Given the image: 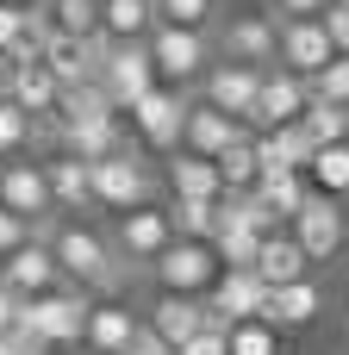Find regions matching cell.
<instances>
[{
	"mask_svg": "<svg viewBox=\"0 0 349 355\" xmlns=\"http://www.w3.org/2000/svg\"><path fill=\"white\" fill-rule=\"evenodd\" d=\"M44 250L56 256V275L75 281L81 293H87V287H94V293H119V287H125V262H119L112 243H106L94 225H81V218L56 225V231L44 237Z\"/></svg>",
	"mask_w": 349,
	"mask_h": 355,
	"instance_id": "1",
	"label": "cell"
},
{
	"mask_svg": "<svg viewBox=\"0 0 349 355\" xmlns=\"http://www.w3.org/2000/svg\"><path fill=\"white\" fill-rule=\"evenodd\" d=\"M150 50V69H156V87H187L212 69V37L206 31H181V25H156L144 37Z\"/></svg>",
	"mask_w": 349,
	"mask_h": 355,
	"instance_id": "2",
	"label": "cell"
},
{
	"mask_svg": "<svg viewBox=\"0 0 349 355\" xmlns=\"http://www.w3.org/2000/svg\"><path fill=\"white\" fill-rule=\"evenodd\" d=\"M87 293L81 287H56V293H37V300H19V324L44 343V349H69L81 343V324H87Z\"/></svg>",
	"mask_w": 349,
	"mask_h": 355,
	"instance_id": "3",
	"label": "cell"
},
{
	"mask_svg": "<svg viewBox=\"0 0 349 355\" xmlns=\"http://www.w3.org/2000/svg\"><path fill=\"white\" fill-rule=\"evenodd\" d=\"M150 168L137 150H112L100 162H87V193L94 206H112V212H131V206H150Z\"/></svg>",
	"mask_w": 349,
	"mask_h": 355,
	"instance_id": "4",
	"label": "cell"
},
{
	"mask_svg": "<svg viewBox=\"0 0 349 355\" xmlns=\"http://www.w3.org/2000/svg\"><path fill=\"white\" fill-rule=\"evenodd\" d=\"M187 94L181 87H150L144 100H131L125 112H131V131H137V144L144 150H162V156H175L181 150V119H187Z\"/></svg>",
	"mask_w": 349,
	"mask_h": 355,
	"instance_id": "5",
	"label": "cell"
},
{
	"mask_svg": "<svg viewBox=\"0 0 349 355\" xmlns=\"http://www.w3.org/2000/svg\"><path fill=\"white\" fill-rule=\"evenodd\" d=\"M343 231H349L343 200H325V193H306V206L287 218V237L300 243L306 262H331V256L343 250Z\"/></svg>",
	"mask_w": 349,
	"mask_h": 355,
	"instance_id": "6",
	"label": "cell"
},
{
	"mask_svg": "<svg viewBox=\"0 0 349 355\" xmlns=\"http://www.w3.org/2000/svg\"><path fill=\"white\" fill-rule=\"evenodd\" d=\"M150 275H156V287L162 293H181V300H206V287L219 281V256H212V243H169L156 262H150Z\"/></svg>",
	"mask_w": 349,
	"mask_h": 355,
	"instance_id": "7",
	"label": "cell"
},
{
	"mask_svg": "<svg viewBox=\"0 0 349 355\" xmlns=\"http://www.w3.org/2000/svg\"><path fill=\"white\" fill-rule=\"evenodd\" d=\"M306 100H312V87H306L300 75H287V69H262V81H256V106H250L244 131H275V125H300Z\"/></svg>",
	"mask_w": 349,
	"mask_h": 355,
	"instance_id": "8",
	"label": "cell"
},
{
	"mask_svg": "<svg viewBox=\"0 0 349 355\" xmlns=\"http://www.w3.org/2000/svg\"><path fill=\"white\" fill-rule=\"evenodd\" d=\"M331 56H337V50H331V37H325L318 19H281V25H275V69L312 81Z\"/></svg>",
	"mask_w": 349,
	"mask_h": 355,
	"instance_id": "9",
	"label": "cell"
},
{
	"mask_svg": "<svg viewBox=\"0 0 349 355\" xmlns=\"http://www.w3.org/2000/svg\"><path fill=\"white\" fill-rule=\"evenodd\" d=\"M169 243H175L169 206H131V212H119V231H112V256L119 262H144L150 268Z\"/></svg>",
	"mask_w": 349,
	"mask_h": 355,
	"instance_id": "10",
	"label": "cell"
},
{
	"mask_svg": "<svg viewBox=\"0 0 349 355\" xmlns=\"http://www.w3.org/2000/svg\"><path fill=\"white\" fill-rule=\"evenodd\" d=\"M100 87H106L112 112H125L131 100H144V94L156 87V69H150L144 37H137V44H112V50H106V62H100Z\"/></svg>",
	"mask_w": 349,
	"mask_h": 355,
	"instance_id": "11",
	"label": "cell"
},
{
	"mask_svg": "<svg viewBox=\"0 0 349 355\" xmlns=\"http://www.w3.org/2000/svg\"><path fill=\"white\" fill-rule=\"evenodd\" d=\"M262 300H269V287H262L250 268H219V281L206 287V318H212L219 331H231V324L256 318Z\"/></svg>",
	"mask_w": 349,
	"mask_h": 355,
	"instance_id": "12",
	"label": "cell"
},
{
	"mask_svg": "<svg viewBox=\"0 0 349 355\" xmlns=\"http://www.w3.org/2000/svg\"><path fill=\"white\" fill-rule=\"evenodd\" d=\"M256 81H262V69H237V62H212L206 75H200V106H212V112H225V119H250V106H256Z\"/></svg>",
	"mask_w": 349,
	"mask_h": 355,
	"instance_id": "13",
	"label": "cell"
},
{
	"mask_svg": "<svg viewBox=\"0 0 349 355\" xmlns=\"http://www.w3.org/2000/svg\"><path fill=\"white\" fill-rule=\"evenodd\" d=\"M0 212H12V218H25V225H37V218H50V187H44V162H0Z\"/></svg>",
	"mask_w": 349,
	"mask_h": 355,
	"instance_id": "14",
	"label": "cell"
},
{
	"mask_svg": "<svg viewBox=\"0 0 349 355\" xmlns=\"http://www.w3.org/2000/svg\"><path fill=\"white\" fill-rule=\"evenodd\" d=\"M219 50H225V62H237V69H275V19H269V12H237V19L225 25Z\"/></svg>",
	"mask_w": 349,
	"mask_h": 355,
	"instance_id": "15",
	"label": "cell"
},
{
	"mask_svg": "<svg viewBox=\"0 0 349 355\" xmlns=\"http://www.w3.org/2000/svg\"><path fill=\"white\" fill-rule=\"evenodd\" d=\"M325 312V287L306 275V281H287V287H269V300H262V324L269 331H306L312 318Z\"/></svg>",
	"mask_w": 349,
	"mask_h": 355,
	"instance_id": "16",
	"label": "cell"
},
{
	"mask_svg": "<svg viewBox=\"0 0 349 355\" xmlns=\"http://www.w3.org/2000/svg\"><path fill=\"white\" fill-rule=\"evenodd\" d=\"M0 287L19 293V300H37V293H56L62 275H56V256L44 243H19L6 262H0Z\"/></svg>",
	"mask_w": 349,
	"mask_h": 355,
	"instance_id": "17",
	"label": "cell"
},
{
	"mask_svg": "<svg viewBox=\"0 0 349 355\" xmlns=\"http://www.w3.org/2000/svg\"><path fill=\"white\" fill-rule=\"evenodd\" d=\"M131 331H137V312H131V306L94 300V306H87V324H81V343H87L94 355H125Z\"/></svg>",
	"mask_w": 349,
	"mask_h": 355,
	"instance_id": "18",
	"label": "cell"
},
{
	"mask_svg": "<svg viewBox=\"0 0 349 355\" xmlns=\"http://www.w3.org/2000/svg\"><path fill=\"white\" fill-rule=\"evenodd\" d=\"M169 349H181L194 331H206L212 318H206V300H181V293H156V306H150V318H144Z\"/></svg>",
	"mask_w": 349,
	"mask_h": 355,
	"instance_id": "19",
	"label": "cell"
},
{
	"mask_svg": "<svg viewBox=\"0 0 349 355\" xmlns=\"http://www.w3.org/2000/svg\"><path fill=\"white\" fill-rule=\"evenodd\" d=\"M56 94H62V87H56V75H50L44 62H19V69L6 75V94H0V100H12L25 119H50V112H56Z\"/></svg>",
	"mask_w": 349,
	"mask_h": 355,
	"instance_id": "20",
	"label": "cell"
},
{
	"mask_svg": "<svg viewBox=\"0 0 349 355\" xmlns=\"http://www.w3.org/2000/svg\"><path fill=\"white\" fill-rule=\"evenodd\" d=\"M244 137V125L237 119H225V112H212V106H187V119H181V150L187 156H219L225 144H237Z\"/></svg>",
	"mask_w": 349,
	"mask_h": 355,
	"instance_id": "21",
	"label": "cell"
},
{
	"mask_svg": "<svg viewBox=\"0 0 349 355\" xmlns=\"http://www.w3.org/2000/svg\"><path fill=\"white\" fill-rule=\"evenodd\" d=\"M250 150H256V168H293V175H306V162H312V137L300 125L250 131Z\"/></svg>",
	"mask_w": 349,
	"mask_h": 355,
	"instance_id": "22",
	"label": "cell"
},
{
	"mask_svg": "<svg viewBox=\"0 0 349 355\" xmlns=\"http://www.w3.org/2000/svg\"><path fill=\"white\" fill-rule=\"evenodd\" d=\"M250 275H256L262 287H287V281H306V275H312V262L300 256V243H293L287 231H275V237H262V243H256Z\"/></svg>",
	"mask_w": 349,
	"mask_h": 355,
	"instance_id": "23",
	"label": "cell"
},
{
	"mask_svg": "<svg viewBox=\"0 0 349 355\" xmlns=\"http://www.w3.org/2000/svg\"><path fill=\"white\" fill-rule=\"evenodd\" d=\"M56 144H62V156H75V162H100V156L125 150V125H119V119H87V125H56Z\"/></svg>",
	"mask_w": 349,
	"mask_h": 355,
	"instance_id": "24",
	"label": "cell"
},
{
	"mask_svg": "<svg viewBox=\"0 0 349 355\" xmlns=\"http://www.w3.org/2000/svg\"><path fill=\"white\" fill-rule=\"evenodd\" d=\"M44 187H50V212H56V206H62V212H87V206H94V193H87V162H75V156L44 162Z\"/></svg>",
	"mask_w": 349,
	"mask_h": 355,
	"instance_id": "25",
	"label": "cell"
},
{
	"mask_svg": "<svg viewBox=\"0 0 349 355\" xmlns=\"http://www.w3.org/2000/svg\"><path fill=\"white\" fill-rule=\"evenodd\" d=\"M156 31V6L150 0H100V37L112 44H137Z\"/></svg>",
	"mask_w": 349,
	"mask_h": 355,
	"instance_id": "26",
	"label": "cell"
},
{
	"mask_svg": "<svg viewBox=\"0 0 349 355\" xmlns=\"http://www.w3.org/2000/svg\"><path fill=\"white\" fill-rule=\"evenodd\" d=\"M250 193H256V200H262V206H269V212L287 225V218L306 206V193H312V187H306V175H293V168H262Z\"/></svg>",
	"mask_w": 349,
	"mask_h": 355,
	"instance_id": "27",
	"label": "cell"
},
{
	"mask_svg": "<svg viewBox=\"0 0 349 355\" xmlns=\"http://www.w3.org/2000/svg\"><path fill=\"white\" fill-rule=\"evenodd\" d=\"M169 187H175V200H219L225 193L219 187V168L206 156H187V150L169 156Z\"/></svg>",
	"mask_w": 349,
	"mask_h": 355,
	"instance_id": "28",
	"label": "cell"
},
{
	"mask_svg": "<svg viewBox=\"0 0 349 355\" xmlns=\"http://www.w3.org/2000/svg\"><path fill=\"white\" fill-rule=\"evenodd\" d=\"M306 187L325 200H349V144H318L306 162Z\"/></svg>",
	"mask_w": 349,
	"mask_h": 355,
	"instance_id": "29",
	"label": "cell"
},
{
	"mask_svg": "<svg viewBox=\"0 0 349 355\" xmlns=\"http://www.w3.org/2000/svg\"><path fill=\"white\" fill-rule=\"evenodd\" d=\"M50 119L56 125H87V119H119V112H112V100H106L100 81H75V87L56 94V112Z\"/></svg>",
	"mask_w": 349,
	"mask_h": 355,
	"instance_id": "30",
	"label": "cell"
},
{
	"mask_svg": "<svg viewBox=\"0 0 349 355\" xmlns=\"http://www.w3.org/2000/svg\"><path fill=\"white\" fill-rule=\"evenodd\" d=\"M212 168H219V187H225V193H250L256 175H262V168H256V150H250V131H244L237 144H225V150L212 156Z\"/></svg>",
	"mask_w": 349,
	"mask_h": 355,
	"instance_id": "31",
	"label": "cell"
},
{
	"mask_svg": "<svg viewBox=\"0 0 349 355\" xmlns=\"http://www.w3.org/2000/svg\"><path fill=\"white\" fill-rule=\"evenodd\" d=\"M169 231H175L181 243H212V231H219V200H175V206H169Z\"/></svg>",
	"mask_w": 349,
	"mask_h": 355,
	"instance_id": "32",
	"label": "cell"
},
{
	"mask_svg": "<svg viewBox=\"0 0 349 355\" xmlns=\"http://www.w3.org/2000/svg\"><path fill=\"white\" fill-rule=\"evenodd\" d=\"M37 6H44L50 31H62V37H94L100 31V0H37Z\"/></svg>",
	"mask_w": 349,
	"mask_h": 355,
	"instance_id": "33",
	"label": "cell"
},
{
	"mask_svg": "<svg viewBox=\"0 0 349 355\" xmlns=\"http://www.w3.org/2000/svg\"><path fill=\"white\" fill-rule=\"evenodd\" d=\"M300 131L312 137V150H318V144H349V112H343V106H331V100H306Z\"/></svg>",
	"mask_w": 349,
	"mask_h": 355,
	"instance_id": "34",
	"label": "cell"
},
{
	"mask_svg": "<svg viewBox=\"0 0 349 355\" xmlns=\"http://www.w3.org/2000/svg\"><path fill=\"white\" fill-rule=\"evenodd\" d=\"M225 355H281V331H269L262 318H244L225 331Z\"/></svg>",
	"mask_w": 349,
	"mask_h": 355,
	"instance_id": "35",
	"label": "cell"
},
{
	"mask_svg": "<svg viewBox=\"0 0 349 355\" xmlns=\"http://www.w3.org/2000/svg\"><path fill=\"white\" fill-rule=\"evenodd\" d=\"M156 6V25H181V31H206L219 0H150Z\"/></svg>",
	"mask_w": 349,
	"mask_h": 355,
	"instance_id": "36",
	"label": "cell"
},
{
	"mask_svg": "<svg viewBox=\"0 0 349 355\" xmlns=\"http://www.w3.org/2000/svg\"><path fill=\"white\" fill-rule=\"evenodd\" d=\"M306 87H312V100H331V106H343V112H349V56H331Z\"/></svg>",
	"mask_w": 349,
	"mask_h": 355,
	"instance_id": "37",
	"label": "cell"
},
{
	"mask_svg": "<svg viewBox=\"0 0 349 355\" xmlns=\"http://www.w3.org/2000/svg\"><path fill=\"white\" fill-rule=\"evenodd\" d=\"M25 144H31V119H25L12 100H0V162H12Z\"/></svg>",
	"mask_w": 349,
	"mask_h": 355,
	"instance_id": "38",
	"label": "cell"
},
{
	"mask_svg": "<svg viewBox=\"0 0 349 355\" xmlns=\"http://www.w3.org/2000/svg\"><path fill=\"white\" fill-rule=\"evenodd\" d=\"M318 25H325L331 50H337V56H349V6H325V12H318Z\"/></svg>",
	"mask_w": 349,
	"mask_h": 355,
	"instance_id": "39",
	"label": "cell"
},
{
	"mask_svg": "<svg viewBox=\"0 0 349 355\" xmlns=\"http://www.w3.org/2000/svg\"><path fill=\"white\" fill-rule=\"evenodd\" d=\"M175 355H225V331H219V324H206V331H194Z\"/></svg>",
	"mask_w": 349,
	"mask_h": 355,
	"instance_id": "40",
	"label": "cell"
},
{
	"mask_svg": "<svg viewBox=\"0 0 349 355\" xmlns=\"http://www.w3.org/2000/svg\"><path fill=\"white\" fill-rule=\"evenodd\" d=\"M19 243H31V225H25V218H12V212H0V262H6Z\"/></svg>",
	"mask_w": 349,
	"mask_h": 355,
	"instance_id": "41",
	"label": "cell"
},
{
	"mask_svg": "<svg viewBox=\"0 0 349 355\" xmlns=\"http://www.w3.org/2000/svg\"><path fill=\"white\" fill-rule=\"evenodd\" d=\"M125 355H175V349H169V343H162V337H156V331H150V324L137 318V331H131V343H125Z\"/></svg>",
	"mask_w": 349,
	"mask_h": 355,
	"instance_id": "42",
	"label": "cell"
},
{
	"mask_svg": "<svg viewBox=\"0 0 349 355\" xmlns=\"http://www.w3.org/2000/svg\"><path fill=\"white\" fill-rule=\"evenodd\" d=\"M25 37V6H0V56Z\"/></svg>",
	"mask_w": 349,
	"mask_h": 355,
	"instance_id": "43",
	"label": "cell"
},
{
	"mask_svg": "<svg viewBox=\"0 0 349 355\" xmlns=\"http://www.w3.org/2000/svg\"><path fill=\"white\" fill-rule=\"evenodd\" d=\"M325 6H331V0H275L269 19H275V25H281V19H318Z\"/></svg>",
	"mask_w": 349,
	"mask_h": 355,
	"instance_id": "44",
	"label": "cell"
},
{
	"mask_svg": "<svg viewBox=\"0 0 349 355\" xmlns=\"http://www.w3.org/2000/svg\"><path fill=\"white\" fill-rule=\"evenodd\" d=\"M12 324H19V293H6V287H0V337H6Z\"/></svg>",
	"mask_w": 349,
	"mask_h": 355,
	"instance_id": "45",
	"label": "cell"
},
{
	"mask_svg": "<svg viewBox=\"0 0 349 355\" xmlns=\"http://www.w3.org/2000/svg\"><path fill=\"white\" fill-rule=\"evenodd\" d=\"M6 75H12V62H6V56H0V94H6Z\"/></svg>",
	"mask_w": 349,
	"mask_h": 355,
	"instance_id": "46",
	"label": "cell"
},
{
	"mask_svg": "<svg viewBox=\"0 0 349 355\" xmlns=\"http://www.w3.org/2000/svg\"><path fill=\"white\" fill-rule=\"evenodd\" d=\"M0 6H37V0H0Z\"/></svg>",
	"mask_w": 349,
	"mask_h": 355,
	"instance_id": "47",
	"label": "cell"
},
{
	"mask_svg": "<svg viewBox=\"0 0 349 355\" xmlns=\"http://www.w3.org/2000/svg\"><path fill=\"white\" fill-rule=\"evenodd\" d=\"M343 343H349V306H343Z\"/></svg>",
	"mask_w": 349,
	"mask_h": 355,
	"instance_id": "48",
	"label": "cell"
},
{
	"mask_svg": "<svg viewBox=\"0 0 349 355\" xmlns=\"http://www.w3.org/2000/svg\"><path fill=\"white\" fill-rule=\"evenodd\" d=\"M0 355H12V343H0Z\"/></svg>",
	"mask_w": 349,
	"mask_h": 355,
	"instance_id": "49",
	"label": "cell"
},
{
	"mask_svg": "<svg viewBox=\"0 0 349 355\" xmlns=\"http://www.w3.org/2000/svg\"><path fill=\"white\" fill-rule=\"evenodd\" d=\"M331 6H349V0H331Z\"/></svg>",
	"mask_w": 349,
	"mask_h": 355,
	"instance_id": "50",
	"label": "cell"
},
{
	"mask_svg": "<svg viewBox=\"0 0 349 355\" xmlns=\"http://www.w3.org/2000/svg\"><path fill=\"white\" fill-rule=\"evenodd\" d=\"M343 250H349V231H343Z\"/></svg>",
	"mask_w": 349,
	"mask_h": 355,
	"instance_id": "51",
	"label": "cell"
}]
</instances>
